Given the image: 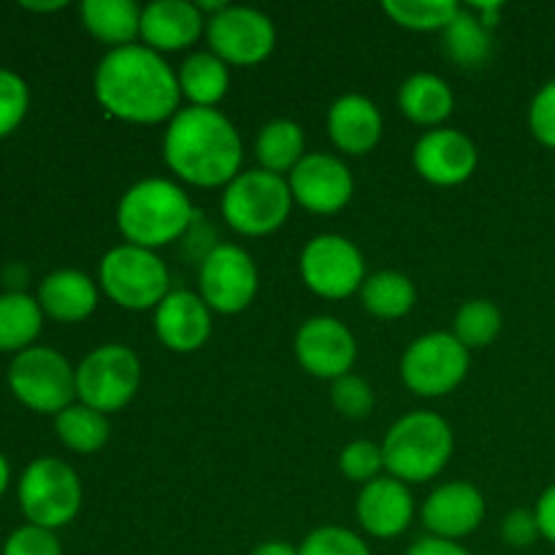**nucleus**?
Returning a JSON list of instances; mask_svg holds the SVG:
<instances>
[{
  "instance_id": "f257e3e1",
  "label": "nucleus",
  "mask_w": 555,
  "mask_h": 555,
  "mask_svg": "<svg viewBox=\"0 0 555 555\" xmlns=\"http://www.w3.org/2000/svg\"><path fill=\"white\" fill-rule=\"evenodd\" d=\"M92 90L103 112L133 125L171 122L182 101L179 76L144 43L108 49L95 68Z\"/></svg>"
},
{
  "instance_id": "f03ea898",
  "label": "nucleus",
  "mask_w": 555,
  "mask_h": 555,
  "mask_svg": "<svg viewBox=\"0 0 555 555\" xmlns=\"http://www.w3.org/2000/svg\"><path fill=\"white\" fill-rule=\"evenodd\" d=\"M163 160L193 188H228L242 173V139L236 125L217 108H179L163 135Z\"/></svg>"
},
{
  "instance_id": "7ed1b4c3",
  "label": "nucleus",
  "mask_w": 555,
  "mask_h": 555,
  "mask_svg": "<svg viewBox=\"0 0 555 555\" xmlns=\"http://www.w3.org/2000/svg\"><path fill=\"white\" fill-rule=\"evenodd\" d=\"M193 201L171 179H141L117 204V228L125 244L160 249L193 225Z\"/></svg>"
},
{
  "instance_id": "20e7f679",
  "label": "nucleus",
  "mask_w": 555,
  "mask_h": 555,
  "mask_svg": "<svg viewBox=\"0 0 555 555\" xmlns=\"http://www.w3.org/2000/svg\"><path fill=\"white\" fill-rule=\"evenodd\" d=\"M453 428L437 412H410L393 423L383 442L385 469L406 482H428L453 459Z\"/></svg>"
},
{
  "instance_id": "39448f33",
  "label": "nucleus",
  "mask_w": 555,
  "mask_h": 555,
  "mask_svg": "<svg viewBox=\"0 0 555 555\" xmlns=\"http://www.w3.org/2000/svg\"><path fill=\"white\" fill-rule=\"evenodd\" d=\"M98 282L117 307L130 312L157 309L171 293V274L160 255L135 244L108 249L98 269Z\"/></svg>"
},
{
  "instance_id": "423d86ee",
  "label": "nucleus",
  "mask_w": 555,
  "mask_h": 555,
  "mask_svg": "<svg viewBox=\"0 0 555 555\" xmlns=\"http://www.w3.org/2000/svg\"><path fill=\"white\" fill-rule=\"evenodd\" d=\"M293 193L280 173L253 168L233 179L222 193V217L242 236H269L280 231L293 209Z\"/></svg>"
},
{
  "instance_id": "0eeeda50",
  "label": "nucleus",
  "mask_w": 555,
  "mask_h": 555,
  "mask_svg": "<svg viewBox=\"0 0 555 555\" xmlns=\"http://www.w3.org/2000/svg\"><path fill=\"white\" fill-rule=\"evenodd\" d=\"M9 388L27 410L60 415L76 399V369L52 347H27L11 361Z\"/></svg>"
},
{
  "instance_id": "6e6552de",
  "label": "nucleus",
  "mask_w": 555,
  "mask_h": 555,
  "mask_svg": "<svg viewBox=\"0 0 555 555\" xmlns=\"http://www.w3.org/2000/svg\"><path fill=\"white\" fill-rule=\"evenodd\" d=\"M20 507L33 526H68L81 509L79 475L60 459H36L20 480Z\"/></svg>"
},
{
  "instance_id": "1a4fd4ad",
  "label": "nucleus",
  "mask_w": 555,
  "mask_h": 555,
  "mask_svg": "<svg viewBox=\"0 0 555 555\" xmlns=\"http://www.w3.org/2000/svg\"><path fill=\"white\" fill-rule=\"evenodd\" d=\"M141 385V363L130 347L101 345L76 366V399L103 412H119Z\"/></svg>"
},
{
  "instance_id": "9d476101",
  "label": "nucleus",
  "mask_w": 555,
  "mask_h": 555,
  "mask_svg": "<svg viewBox=\"0 0 555 555\" xmlns=\"http://www.w3.org/2000/svg\"><path fill=\"white\" fill-rule=\"evenodd\" d=\"M469 372V350L448 331L421 336L401 356V379L412 393L439 399L459 388Z\"/></svg>"
},
{
  "instance_id": "9b49d317",
  "label": "nucleus",
  "mask_w": 555,
  "mask_h": 555,
  "mask_svg": "<svg viewBox=\"0 0 555 555\" xmlns=\"http://www.w3.org/2000/svg\"><path fill=\"white\" fill-rule=\"evenodd\" d=\"M298 271H301L304 285L314 296L331 298V301L361 293L366 282V260L361 249L339 233H320L309 238L307 247L301 249Z\"/></svg>"
},
{
  "instance_id": "f8f14e48",
  "label": "nucleus",
  "mask_w": 555,
  "mask_h": 555,
  "mask_svg": "<svg viewBox=\"0 0 555 555\" xmlns=\"http://www.w3.org/2000/svg\"><path fill=\"white\" fill-rule=\"evenodd\" d=\"M209 52L225 65H260L276 47V27L271 16L249 5H225L206 20Z\"/></svg>"
},
{
  "instance_id": "ddd939ff",
  "label": "nucleus",
  "mask_w": 555,
  "mask_h": 555,
  "mask_svg": "<svg viewBox=\"0 0 555 555\" xmlns=\"http://www.w3.org/2000/svg\"><path fill=\"white\" fill-rule=\"evenodd\" d=\"M258 266L238 244H217L198 271V296L217 314H238L258 296Z\"/></svg>"
},
{
  "instance_id": "4468645a",
  "label": "nucleus",
  "mask_w": 555,
  "mask_h": 555,
  "mask_svg": "<svg viewBox=\"0 0 555 555\" xmlns=\"http://www.w3.org/2000/svg\"><path fill=\"white\" fill-rule=\"evenodd\" d=\"M293 350H296V358L304 372L318 379H331V383L350 374L352 363L358 358V345L352 331L341 320L328 318V314L309 318L296 331Z\"/></svg>"
},
{
  "instance_id": "2eb2a0df",
  "label": "nucleus",
  "mask_w": 555,
  "mask_h": 555,
  "mask_svg": "<svg viewBox=\"0 0 555 555\" xmlns=\"http://www.w3.org/2000/svg\"><path fill=\"white\" fill-rule=\"evenodd\" d=\"M287 184L293 201L312 215H336L350 204L356 193V182L345 160L325 152L304 155V160L291 171Z\"/></svg>"
},
{
  "instance_id": "dca6fc26",
  "label": "nucleus",
  "mask_w": 555,
  "mask_h": 555,
  "mask_svg": "<svg viewBox=\"0 0 555 555\" xmlns=\"http://www.w3.org/2000/svg\"><path fill=\"white\" fill-rule=\"evenodd\" d=\"M477 146L466 133L453 128H434L417 139L412 163L426 182L437 188H455L469 182L477 171Z\"/></svg>"
},
{
  "instance_id": "f3484780",
  "label": "nucleus",
  "mask_w": 555,
  "mask_h": 555,
  "mask_svg": "<svg viewBox=\"0 0 555 555\" xmlns=\"http://www.w3.org/2000/svg\"><path fill=\"white\" fill-rule=\"evenodd\" d=\"M421 520L428 537L459 542L480 529L486 520V499L472 482H444L426 499Z\"/></svg>"
},
{
  "instance_id": "a211bd4d",
  "label": "nucleus",
  "mask_w": 555,
  "mask_h": 555,
  "mask_svg": "<svg viewBox=\"0 0 555 555\" xmlns=\"http://www.w3.org/2000/svg\"><path fill=\"white\" fill-rule=\"evenodd\" d=\"M356 515L361 529L377 540H393L404 534L415 515L410 486L396 477H377L358 493Z\"/></svg>"
},
{
  "instance_id": "6ab92c4d",
  "label": "nucleus",
  "mask_w": 555,
  "mask_h": 555,
  "mask_svg": "<svg viewBox=\"0 0 555 555\" xmlns=\"http://www.w3.org/2000/svg\"><path fill=\"white\" fill-rule=\"evenodd\" d=\"M155 334L171 352H195L211 336V309L198 293L171 291L155 309Z\"/></svg>"
},
{
  "instance_id": "aec40b11",
  "label": "nucleus",
  "mask_w": 555,
  "mask_h": 555,
  "mask_svg": "<svg viewBox=\"0 0 555 555\" xmlns=\"http://www.w3.org/2000/svg\"><path fill=\"white\" fill-rule=\"evenodd\" d=\"M206 30V16L188 0H155L141 9V41L152 52H182Z\"/></svg>"
},
{
  "instance_id": "412c9836",
  "label": "nucleus",
  "mask_w": 555,
  "mask_h": 555,
  "mask_svg": "<svg viewBox=\"0 0 555 555\" xmlns=\"http://www.w3.org/2000/svg\"><path fill=\"white\" fill-rule=\"evenodd\" d=\"M328 135L345 155H366L383 139V114L366 95H341L328 108Z\"/></svg>"
},
{
  "instance_id": "4be33fe9",
  "label": "nucleus",
  "mask_w": 555,
  "mask_h": 555,
  "mask_svg": "<svg viewBox=\"0 0 555 555\" xmlns=\"http://www.w3.org/2000/svg\"><path fill=\"white\" fill-rule=\"evenodd\" d=\"M38 304L43 314L60 323H81L98 307V287L85 271H52L38 287Z\"/></svg>"
},
{
  "instance_id": "5701e85b",
  "label": "nucleus",
  "mask_w": 555,
  "mask_h": 555,
  "mask_svg": "<svg viewBox=\"0 0 555 555\" xmlns=\"http://www.w3.org/2000/svg\"><path fill=\"white\" fill-rule=\"evenodd\" d=\"M79 14L87 33L112 49L130 47L141 38V9L133 0H85Z\"/></svg>"
},
{
  "instance_id": "b1692460",
  "label": "nucleus",
  "mask_w": 555,
  "mask_h": 555,
  "mask_svg": "<svg viewBox=\"0 0 555 555\" xmlns=\"http://www.w3.org/2000/svg\"><path fill=\"white\" fill-rule=\"evenodd\" d=\"M399 108L406 119L434 130L453 114L455 95L442 76L423 70V74H412L401 85Z\"/></svg>"
},
{
  "instance_id": "393cba45",
  "label": "nucleus",
  "mask_w": 555,
  "mask_h": 555,
  "mask_svg": "<svg viewBox=\"0 0 555 555\" xmlns=\"http://www.w3.org/2000/svg\"><path fill=\"white\" fill-rule=\"evenodd\" d=\"M179 90L190 106L215 108L231 87V70L215 52H195L179 68Z\"/></svg>"
},
{
  "instance_id": "a878e982",
  "label": "nucleus",
  "mask_w": 555,
  "mask_h": 555,
  "mask_svg": "<svg viewBox=\"0 0 555 555\" xmlns=\"http://www.w3.org/2000/svg\"><path fill=\"white\" fill-rule=\"evenodd\" d=\"M304 130L293 119H271L255 139V157L260 168L271 173H291L304 160Z\"/></svg>"
},
{
  "instance_id": "bb28decb",
  "label": "nucleus",
  "mask_w": 555,
  "mask_h": 555,
  "mask_svg": "<svg viewBox=\"0 0 555 555\" xmlns=\"http://www.w3.org/2000/svg\"><path fill=\"white\" fill-rule=\"evenodd\" d=\"M442 49L448 60L461 68H480L491 57L493 38L472 9H461L455 20L442 30Z\"/></svg>"
},
{
  "instance_id": "cd10ccee",
  "label": "nucleus",
  "mask_w": 555,
  "mask_h": 555,
  "mask_svg": "<svg viewBox=\"0 0 555 555\" xmlns=\"http://www.w3.org/2000/svg\"><path fill=\"white\" fill-rule=\"evenodd\" d=\"M43 309L38 298L27 293L0 296V352H22L41 334Z\"/></svg>"
},
{
  "instance_id": "c85d7f7f",
  "label": "nucleus",
  "mask_w": 555,
  "mask_h": 555,
  "mask_svg": "<svg viewBox=\"0 0 555 555\" xmlns=\"http://www.w3.org/2000/svg\"><path fill=\"white\" fill-rule=\"evenodd\" d=\"M415 285L401 271H377L366 276L361 287V304L369 314L379 320H399L415 307Z\"/></svg>"
},
{
  "instance_id": "c756f323",
  "label": "nucleus",
  "mask_w": 555,
  "mask_h": 555,
  "mask_svg": "<svg viewBox=\"0 0 555 555\" xmlns=\"http://www.w3.org/2000/svg\"><path fill=\"white\" fill-rule=\"evenodd\" d=\"M54 431H57L60 442L68 450L81 455L98 453L103 444L108 442V421L103 412L92 410L87 404H70L65 406L60 415H54Z\"/></svg>"
},
{
  "instance_id": "7c9ffc66",
  "label": "nucleus",
  "mask_w": 555,
  "mask_h": 555,
  "mask_svg": "<svg viewBox=\"0 0 555 555\" xmlns=\"http://www.w3.org/2000/svg\"><path fill=\"white\" fill-rule=\"evenodd\" d=\"M383 11L399 27L415 33H442L461 5L455 0H385Z\"/></svg>"
},
{
  "instance_id": "2f4dec72",
  "label": "nucleus",
  "mask_w": 555,
  "mask_h": 555,
  "mask_svg": "<svg viewBox=\"0 0 555 555\" xmlns=\"http://www.w3.org/2000/svg\"><path fill=\"white\" fill-rule=\"evenodd\" d=\"M450 334L466 347V350H480L488 347L502 334V312L488 298H472L455 312L453 331Z\"/></svg>"
},
{
  "instance_id": "473e14b6",
  "label": "nucleus",
  "mask_w": 555,
  "mask_h": 555,
  "mask_svg": "<svg viewBox=\"0 0 555 555\" xmlns=\"http://www.w3.org/2000/svg\"><path fill=\"white\" fill-rule=\"evenodd\" d=\"M298 555H372L363 537L345 526H320L298 547Z\"/></svg>"
},
{
  "instance_id": "72a5a7b5",
  "label": "nucleus",
  "mask_w": 555,
  "mask_h": 555,
  "mask_svg": "<svg viewBox=\"0 0 555 555\" xmlns=\"http://www.w3.org/2000/svg\"><path fill=\"white\" fill-rule=\"evenodd\" d=\"M339 469L347 480L361 482V486H369L379 477V472L385 469V455L383 444L366 442V439H358V442H350L339 453Z\"/></svg>"
},
{
  "instance_id": "f704fd0d",
  "label": "nucleus",
  "mask_w": 555,
  "mask_h": 555,
  "mask_svg": "<svg viewBox=\"0 0 555 555\" xmlns=\"http://www.w3.org/2000/svg\"><path fill=\"white\" fill-rule=\"evenodd\" d=\"M331 401H334L336 412L350 421H363L374 412V390L358 374H345V377L334 379L331 385Z\"/></svg>"
},
{
  "instance_id": "c9c22d12",
  "label": "nucleus",
  "mask_w": 555,
  "mask_h": 555,
  "mask_svg": "<svg viewBox=\"0 0 555 555\" xmlns=\"http://www.w3.org/2000/svg\"><path fill=\"white\" fill-rule=\"evenodd\" d=\"M30 106V90L25 79L9 68H0V139L14 133Z\"/></svg>"
},
{
  "instance_id": "e433bc0d",
  "label": "nucleus",
  "mask_w": 555,
  "mask_h": 555,
  "mask_svg": "<svg viewBox=\"0 0 555 555\" xmlns=\"http://www.w3.org/2000/svg\"><path fill=\"white\" fill-rule=\"evenodd\" d=\"M531 135L547 150H555V79L540 87L529 106Z\"/></svg>"
},
{
  "instance_id": "4c0bfd02",
  "label": "nucleus",
  "mask_w": 555,
  "mask_h": 555,
  "mask_svg": "<svg viewBox=\"0 0 555 555\" xmlns=\"http://www.w3.org/2000/svg\"><path fill=\"white\" fill-rule=\"evenodd\" d=\"M3 555H63V547L54 531L27 524L5 540Z\"/></svg>"
},
{
  "instance_id": "58836bf2",
  "label": "nucleus",
  "mask_w": 555,
  "mask_h": 555,
  "mask_svg": "<svg viewBox=\"0 0 555 555\" xmlns=\"http://www.w3.org/2000/svg\"><path fill=\"white\" fill-rule=\"evenodd\" d=\"M542 537L534 509H513L502 520V540L509 547H531Z\"/></svg>"
},
{
  "instance_id": "ea45409f",
  "label": "nucleus",
  "mask_w": 555,
  "mask_h": 555,
  "mask_svg": "<svg viewBox=\"0 0 555 555\" xmlns=\"http://www.w3.org/2000/svg\"><path fill=\"white\" fill-rule=\"evenodd\" d=\"M537 524H540L542 537H545L551 545H555V486L547 488L540 499H537Z\"/></svg>"
},
{
  "instance_id": "a19ab883",
  "label": "nucleus",
  "mask_w": 555,
  "mask_h": 555,
  "mask_svg": "<svg viewBox=\"0 0 555 555\" xmlns=\"http://www.w3.org/2000/svg\"><path fill=\"white\" fill-rule=\"evenodd\" d=\"M404 555H472L464 545L450 540H439V537H423Z\"/></svg>"
},
{
  "instance_id": "79ce46f5",
  "label": "nucleus",
  "mask_w": 555,
  "mask_h": 555,
  "mask_svg": "<svg viewBox=\"0 0 555 555\" xmlns=\"http://www.w3.org/2000/svg\"><path fill=\"white\" fill-rule=\"evenodd\" d=\"M253 555H298V547H293L291 542L269 540V542H263V545L255 547Z\"/></svg>"
},
{
  "instance_id": "37998d69",
  "label": "nucleus",
  "mask_w": 555,
  "mask_h": 555,
  "mask_svg": "<svg viewBox=\"0 0 555 555\" xmlns=\"http://www.w3.org/2000/svg\"><path fill=\"white\" fill-rule=\"evenodd\" d=\"M9 477H11L9 461H5V455L0 453V496H3L5 488H9Z\"/></svg>"
},
{
  "instance_id": "c03bdc74",
  "label": "nucleus",
  "mask_w": 555,
  "mask_h": 555,
  "mask_svg": "<svg viewBox=\"0 0 555 555\" xmlns=\"http://www.w3.org/2000/svg\"><path fill=\"white\" fill-rule=\"evenodd\" d=\"M22 5L30 11H57V9H65V0H57V3H22Z\"/></svg>"
}]
</instances>
